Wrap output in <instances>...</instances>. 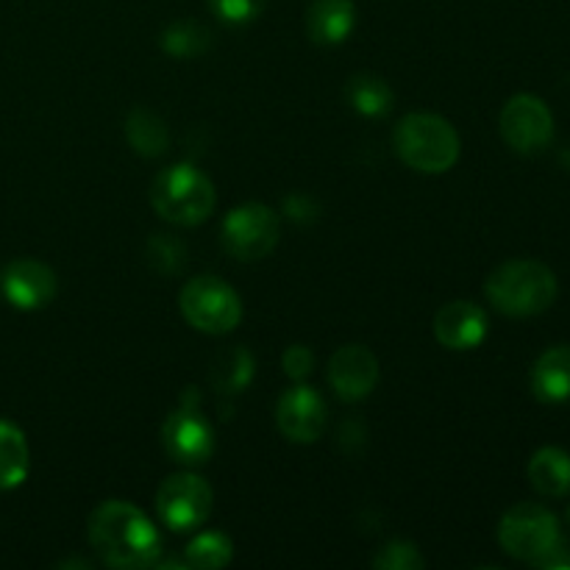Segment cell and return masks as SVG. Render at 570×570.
Returning a JSON list of instances; mask_svg holds the SVG:
<instances>
[{
    "instance_id": "18",
    "label": "cell",
    "mask_w": 570,
    "mask_h": 570,
    "mask_svg": "<svg viewBox=\"0 0 570 570\" xmlns=\"http://www.w3.org/2000/svg\"><path fill=\"white\" fill-rule=\"evenodd\" d=\"M31 454L26 434L9 421H0V490H14L26 482Z\"/></svg>"
},
{
    "instance_id": "28",
    "label": "cell",
    "mask_w": 570,
    "mask_h": 570,
    "mask_svg": "<svg viewBox=\"0 0 570 570\" xmlns=\"http://www.w3.org/2000/svg\"><path fill=\"white\" fill-rule=\"evenodd\" d=\"M538 568H546V570H570V543H566V540H560V543H557L554 549H551L549 554H546L543 560L538 562Z\"/></svg>"
},
{
    "instance_id": "20",
    "label": "cell",
    "mask_w": 570,
    "mask_h": 570,
    "mask_svg": "<svg viewBox=\"0 0 570 570\" xmlns=\"http://www.w3.org/2000/svg\"><path fill=\"white\" fill-rule=\"evenodd\" d=\"M345 95H348L351 106L360 115L367 117L387 115L390 106H393V89L387 87V81H382L379 76H371V72H362V76L351 78L348 87H345Z\"/></svg>"
},
{
    "instance_id": "11",
    "label": "cell",
    "mask_w": 570,
    "mask_h": 570,
    "mask_svg": "<svg viewBox=\"0 0 570 570\" xmlns=\"http://www.w3.org/2000/svg\"><path fill=\"white\" fill-rule=\"evenodd\" d=\"M56 273L37 259H14L0 271V293L14 309H42L56 298Z\"/></svg>"
},
{
    "instance_id": "5",
    "label": "cell",
    "mask_w": 570,
    "mask_h": 570,
    "mask_svg": "<svg viewBox=\"0 0 570 570\" xmlns=\"http://www.w3.org/2000/svg\"><path fill=\"white\" fill-rule=\"evenodd\" d=\"M562 540L554 512L540 504H515L499 523V543L510 557L538 566Z\"/></svg>"
},
{
    "instance_id": "4",
    "label": "cell",
    "mask_w": 570,
    "mask_h": 570,
    "mask_svg": "<svg viewBox=\"0 0 570 570\" xmlns=\"http://www.w3.org/2000/svg\"><path fill=\"white\" fill-rule=\"evenodd\" d=\"M215 187L193 165H173L156 176L150 187V204L176 226H198L215 209Z\"/></svg>"
},
{
    "instance_id": "9",
    "label": "cell",
    "mask_w": 570,
    "mask_h": 570,
    "mask_svg": "<svg viewBox=\"0 0 570 570\" xmlns=\"http://www.w3.org/2000/svg\"><path fill=\"white\" fill-rule=\"evenodd\" d=\"M504 142L518 154H540L554 137V115L538 95H515L504 104L499 117Z\"/></svg>"
},
{
    "instance_id": "10",
    "label": "cell",
    "mask_w": 570,
    "mask_h": 570,
    "mask_svg": "<svg viewBox=\"0 0 570 570\" xmlns=\"http://www.w3.org/2000/svg\"><path fill=\"white\" fill-rule=\"evenodd\" d=\"M212 488L198 473H173L156 493V512L176 532H189L212 515Z\"/></svg>"
},
{
    "instance_id": "27",
    "label": "cell",
    "mask_w": 570,
    "mask_h": 570,
    "mask_svg": "<svg viewBox=\"0 0 570 570\" xmlns=\"http://www.w3.org/2000/svg\"><path fill=\"white\" fill-rule=\"evenodd\" d=\"M282 365H284V371H287L289 379L301 382V379L309 376L312 367H315V356H312V351L304 348V345H293V348L284 354Z\"/></svg>"
},
{
    "instance_id": "6",
    "label": "cell",
    "mask_w": 570,
    "mask_h": 570,
    "mask_svg": "<svg viewBox=\"0 0 570 570\" xmlns=\"http://www.w3.org/2000/svg\"><path fill=\"white\" fill-rule=\"evenodd\" d=\"M181 312L189 326L206 334H228L243 321V301L217 276H198L181 289Z\"/></svg>"
},
{
    "instance_id": "7",
    "label": "cell",
    "mask_w": 570,
    "mask_h": 570,
    "mask_svg": "<svg viewBox=\"0 0 570 570\" xmlns=\"http://www.w3.org/2000/svg\"><path fill=\"white\" fill-rule=\"evenodd\" d=\"M278 215L265 204H245L223 220V248L239 262L265 259L278 243Z\"/></svg>"
},
{
    "instance_id": "24",
    "label": "cell",
    "mask_w": 570,
    "mask_h": 570,
    "mask_svg": "<svg viewBox=\"0 0 570 570\" xmlns=\"http://www.w3.org/2000/svg\"><path fill=\"white\" fill-rule=\"evenodd\" d=\"M148 262L159 273H178L184 265V245L176 237L156 234L148 243Z\"/></svg>"
},
{
    "instance_id": "13",
    "label": "cell",
    "mask_w": 570,
    "mask_h": 570,
    "mask_svg": "<svg viewBox=\"0 0 570 570\" xmlns=\"http://www.w3.org/2000/svg\"><path fill=\"white\" fill-rule=\"evenodd\" d=\"M328 382L343 401H362L379 382V362L365 345H343L328 362Z\"/></svg>"
},
{
    "instance_id": "22",
    "label": "cell",
    "mask_w": 570,
    "mask_h": 570,
    "mask_svg": "<svg viewBox=\"0 0 570 570\" xmlns=\"http://www.w3.org/2000/svg\"><path fill=\"white\" fill-rule=\"evenodd\" d=\"M232 540L220 532H206L198 534L193 543L187 546V566L189 568H200V570H215V568H226L232 562Z\"/></svg>"
},
{
    "instance_id": "1",
    "label": "cell",
    "mask_w": 570,
    "mask_h": 570,
    "mask_svg": "<svg viewBox=\"0 0 570 570\" xmlns=\"http://www.w3.org/2000/svg\"><path fill=\"white\" fill-rule=\"evenodd\" d=\"M89 543L111 568L137 570L159 560L161 538L154 523L128 501H104L89 518Z\"/></svg>"
},
{
    "instance_id": "3",
    "label": "cell",
    "mask_w": 570,
    "mask_h": 570,
    "mask_svg": "<svg viewBox=\"0 0 570 570\" xmlns=\"http://www.w3.org/2000/svg\"><path fill=\"white\" fill-rule=\"evenodd\" d=\"M395 150L421 173H445L460 159V137L454 126L440 115H406L395 128Z\"/></svg>"
},
{
    "instance_id": "12",
    "label": "cell",
    "mask_w": 570,
    "mask_h": 570,
    "mask_svg": "<svg viewBox=\"0 0 570 570\" xmlns=\"http://www.w3.org/2000/svg\"><path fill=\"white\" fill-rule=\"evenodd\" d=\"M276 423L293 443H315L326 429V404L317 390L298 384L278 399Z\"/></svg>"
},
{
    "instance_id": "23",
    "label": "cell",
    "mask_w": 570,
    "mask_h": 570,
    "mask_svg": "<svg viewBox=\"0 0 570 570\" xmlns=\"http://www.w3.org/2000/svg\"><path fill=\"white\" fill-rule=\"evenodd\" d=\"M250 371H254V362H250L248 351L237 348L232 354L220 356L215 367V384H220L223 390L234 393V390H243L248 384Z\"/></svg>"
},
{
    "instance_id": "17",
    "label": "cell",
    "mask_w": 570,
    "mask_h": 570,
    "mask_svg": "<svg viewBox=\"0 0 570 570\" xmlns=\"http://www.w3.org/2000/svg\"><path fill=\"white\" fill-rule=\"evenodd\" d=\"M529 482L538 493L560 499L570 493V456L562 449H540L529 462Z\"/></svg>"
},
{
    "instance_id": "21",
    "label": "cell",
    "mask_w": 570,
    "mask_h": 570,
    "mask_svg": "<svg viewBox=\"0 0 570 570\" xmlns=\"http://www.w3.org/2000/svg\"><path fill=\"white\" fill-rule=\"evenodd\" d=\"M209 45H212L209 28L200 26V22L195 20L173 22V26L165 31V37H161V48H165V53L181 56V59H187V56H200Z\"/></svg>"
},
{
    "instance_id": "26",
    "label": "cell",
    "mask_w": 570,
    "mask_h": 570,
    "mask_svg": "<svg viewBox=\"0 0 570 570\" xmlns=\"http://www.w3.org/2000/svg\"><path fill=\"white\" fill-rule=\"evenodd\" d=\"M267 3L271 0H209L212 11L223 22H232V26H243V22L256 20L267 9Z\"/></svg>"
},
{
    "instance_id": "19",
    "label": "cell",
    "mask_w": 570,
    "mask_h": 570,
    "mask_svg": "<svg viewBox=\"0 0 570 570\" xmlns=\"http://www.w3.org/2000/svg\"><path fill=\"white\" fill-rule=\"evenodd\" d=\"M126 137L134 145V150L139 156H148V159L165 154L167 142H170V134H167V126L161 122V117L148 109H134L128 115Z\"/></svg>"
},
{
    "instance_id": "15",
    "label": "cell",
    "mask_w": 570,
    "mask_h": 570,
    "mask_svg": "<svg viewBox=\"0 0 570 570\" xmlns=\"http://www.w3.org/2000/svg\"><path fill=\"white\" fill-rule=\"evenodd\" d=\"M356 22L354 0H312L306 11V31L317 45H340Z\"/></svg>"
},
{
    "instance_id": "8",
    "label": "cell",
    "mask_w": 570,
    "mask_h": 570,
    "mask_svg": "<svg viewBox=\"0 0 570 570\" xmlns=\"http://www.w3.org/2000/svg\"><path fill=\"white\" fill-rule=\"evenodd\" d=\"M161 443L170 460L178 465H204L209 456L215 454V432H212L209 421L200 415L198 410V395H184L181 406L170 412L161 429Z\"/></svg>"
},
{
    "instance_id": "25",
    "label": "cell",
    "mask_w": 570,
    "mask_h": 570,
    "mask_svg": "<svg viewBox=\"0 0 570 570\" xmlns=\"http://www.w3.org/2000/svg\"><path fill=\"white\" fill-rule=\"evenodd\" d=\"M373 566L382 570H417L426 566V560L421 557V551L412 543H404V540H395V543H387L382 549V554L373 560Z\"/></svg>"
},
{
    "instance_id": "16",
    "label": "cell",
    "mask_w": 570,
    "mask_h": 570,
    "mask_svg": "<svg viewBox=\"0 0 570 570\" xmlns=\"http://www.w3.org/2000/svg\"><path fill=\"white\" fill-rule=\"evenodd\" d=\"M532 393L543 404L570 401V345H554L534 362Z\"/></svg>"
},
{
    "instance_id": "2",
    "label": "cell",
    "mask_w": 570,
    "mask_h": 570,
    "mask_svg": "<svg viewBox=\"0 0 570 570\" xmlns=\"http://www.w3.org/2000/svg\"><path fill=\"white\" fill-rule=\"evenodd\" d=\"M490 304L510 317H532L557 301L560 284L554 271L543 262L512 259L495 267L484 284Z\"/></svg>"
},
{
    "instance_id": "14",
    "label": "cell",
    "mask_w": 570,
    "mask_h": 570,
    "mask_svg": "<svg viewBox=\"0 0 570 570\" xmlns=\"http://www.w3.org/2000/svg\"><path fill=\"white\" fill-rule=\"evenodd\" d=\"M488 334V315L473 301H451L434 315V337L451 351H471Z\"/></svg>"
}]
</instances>
